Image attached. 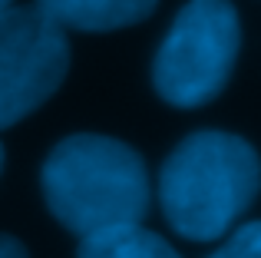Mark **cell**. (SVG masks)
Here are the masks:
<instances>
[{"mask_svg":"<svg viewBox=\"0 0 261 258\" xmlns=\"http://www.w3.org/2000/svg\"><path fill=\"white\" fill-rule=\"evenodd\" d=\"M261 189L258 152L231 133L185 136L159 172V202L169 225L192 242L222 239Z\"/></svg>","mask_w":261,"mask_h":258,"instance_id":"obj_2","label":"cell"},{"mask_svg":"<svg viewBox=\"0 0 261 258\" xmlns=\"http://www.w3.org/2000/svg\"><path fill=\"white\" fill-rule=\"evenodd\" d=\"M0 169H4V146H0Z\"/></svg>","mask_w":261,"mask_h":258,"instance_id":"obj_10","label":"cell"},{"mask_svg":"<svg viewBox=\"0 0 261 258\" xmlns=\"http://www.w3.org/2000/svg\"><path fill=\"white\" fill-rule=\"evenodd\" d=\"M208 258H261V222H248V225L235 228L228 242Z\"/></svg>","mask_w":261,"mask_h":258,"instance_id":"obj_7","label":"cell"},{"mask_svg":"<svg viewBox=\"0 0 261 258\" xmlns=\"http://www.w3.org/2000/svg\"><path fill=\"white\" fill-rule=\"evenodd\" d=\"M159 0H37V7L63 30L106 33L142 23Z\"/></svg>","mask_w":261,"mask_h":258,"instance_id":"obj_5","label":"cell"},{"mask_svg":"<svg viewBox=\"0 0 261 258\" xmlns=\"http://www.w3.org/2000/svg\"><path fill=\"white\" fill-rule=\"evenodd\" d=\"M76 258H182L162 235L142 225H122L99 235H86Z\"/></svg>","mask_w":261,"mask_h":258,"instance_id":"obj_6","label":"cell"},{"mask_svg":"<svg viewBox=\"0 0 261 258\" xmlns=\"http://www.w3.org/2000/svg\"><path fill=\"white\" fill-rule=\"evenodd\" d=\"M70 70V40L37 4L0 13V129L37 113Z\"/></svg>","mask_w":261,"mask_h":258,"instance_id":"obj_4","label":"cell"},{"mask_svg":"<svg viewBox=\"0 0 261 258\" xmlns=\"http://www.w3.org/2000/svg\"><path fill=\"white\" fill-rule=\"evenodd\" d=\"M0 258H30V255L13 235H0Z\"/></svg>","mask_w":261,"mask_h":258,"instance_id":"obj_8","label":"cell"},{"mask_svg":"<svg viewBox=\"0 0 261 258\" xmlns=\"http://www.w3.org/2000/svg\"><path fill=\"white\" fill-rule=\"evenodd\" d=\"M10 4H13V0H0V13H7V10H10Z\"/></svg>","mask_w":261,"mask_h":258,"instance_id":"obj_9","label":"cell"},{"mask_svg":"<svg viewBox=\"0 0 261 258\" xmlns=\"http://www.w3.org/2000/svg\"><path fill=\"white\" fill-rule=\"evenodd\" d=\"M238 46L242 23L228 0H189L155 53V93L178 110L212 103L228 86Z\"/></svg>","mask_w":261,"mask_h":258,"instance_id":"obj_3","label":"cell"},{"mask_svg":"<svg viewBox=\"0 0 261 258\" xmlns=\"http://www.w3.org/2000/svg\"><path fill=\"white\" fill-rule=\"evenodd\" d=\"M43 199L60 225L80 239L139 225L149 209L146 162L109 136H70L43 162Z\"/></svg>","mask_w":261,"mask_h":258,"instance_id":"obj_1","label":"cell"}]
</instances>
